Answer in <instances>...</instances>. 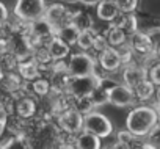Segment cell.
Listing matches in <instances>:
<instances>
[{"mask_svg": "<svg viewBox=\"0 0 160 149\" xmlns=\"http://www.w3.org/2000/svg\"><path fill=\"white\" fill-rule=\"evenodd\" d=\"M157 122L158 118L155 108L154 105H148V104L133 105L126 116V129L141 138H144Z\"/></svg>", "mask_w": 160, "mask_h": 149, "instance_id": "cell-1", "label": "cell"}, {"mask_svg": "<svg viewBox=\"0 0 160 149\" xmlns=\"http://www.w3.org/2000/svg\"><path fill=\"white\" fill-rule=\"evenodd\" d=\"M83 130L99 137V138H108L115 132V126L110 121L108 116L101 113L98 108L83 115Z\"/></svg>", "mask_w": 160, "mask_h": 149, "instance_id": "cell-2", "label": "cell"}, {"mask_svg": "<svg viewBox=\"0 0 160 149\" xmlns=\"http://www.w3.org/2000/svg\"><path fill=\"white\" fill-rule=\"evenodd\" d=\"M96 67H98V61L90 52H77L69 55L68 72L71 74V77L90 76V74L96 72Z\"/></svg>", "mask_w": 160, "mask_h": 149, "instance_id": "cell-3", "label": "cell"}, {"mask_svg": "<svg viewBox=\"0 0 160 149\" xmlns=\"http://www.w3.org/2000/svg\"><path fill=\"white\" fill-rule=\"evenodd\" d=\"M55 124L60 132L75 137L78 132L83 130V115L77 108L71 107L55 116Z\"/></svg>", "mask_w": 160, "mask_h": 149, "instance_id": "cell-4", "label": "cell"}, {"mask_svg": "<svg viewBox=\"0 0 160 149\" xmlns=\"http://www.w3.org/2000/svg\"><path fill=\"white\" fill-rule=\"evenodd\" d=\"M46 7V0H16L13 14L25 22H33L44 17Z\"/></svg>", "mask_w": 160, "mask_h": 149, "instance_id": "cell-5", "label": "cell"}, {"mask_svg": "<svg viewBox=\"0 0 160 149\" xmlns=\"http://www.w3.org/2000/svg\"><path fill=\"white\" fill-rule=\"evenodd\" d=\"M99 85V76L90 74V76H80V77H71L68 85V94L74 99L77 97H87L90 96L94 88Z\"/></svg>", "mask_w": 160, "mask_h": 149, "instance_id": "cell-6", "label": "cell"}, {"mask_svg": "<svg viewBox=\"0 0 160 149\" xmlns=\"http://www.w3.org/2000/svg\"><path fill=\"white\" fill-rule=\"evenodd\" d=\"M127 44L132 49V52L135 53V57L143 58V61L146 58L155 55V47L152 46V42L144 30H137L135 33H132L127 39Z\"/></svg>", "mask_w": 160, "mask_h": 149, "instance_id": "cell-7", "label": "cell"}, {"mask_svg": "<svg viewBox=\"0 0 160 149\" xmlns=\"http://www.w3.org/2000/svg\"><path fill=\"white\" fill-rule=\"evenodd\" d=\"M137 97L133 94V90L124 85L122 82L116 83L108 91V104L118 107V108H129L137 105Z\"/></svg>", "mask_w": 160, "mask_h": 149, "instance_id": "cell-8", "label": "cell"}, {"mask_svg": "<svg viewBox=\"0 0 160 149\" xmlns=\"http://www.w3.org/2000/svg\"><path fill=\"white\" fill-rule=\"evenodd\" d=\"M44 19L57 30L58 27L71 22V19H72V8L69 5H66V3L55 2V3L46 7Z\"/></svg>", "mask_w": 160, "mask_h": 149, "instance_id": "cell-9", "label": "cell"}, {"mask_svg": "<svg viewBox=\"0 0 160 149\" xmlns=\"http://www.w3.org/2000/svg\"><path fill=\"white\" fill-rule=\"evenodd\" d=\"M96 61H98V67L105 74H115L122 69V60H121L119 50L112 46L104 49L96 57Z\"/></svg>", "mask_w": 160, "mask_h": 149, "instance_id": "cell-10", "label": "cell"}, {"mask_svg": "<svg viewBox=\"0 0 160 149\" xmlns=\"http://www.w3.org/2000/svg\"><path fill=\"white\" fill-rule=\"evenodd\" d=\"M148 79V69L146 66H143L141 63H130L122 66L121 69V82L124 85H127L129 88L137 87L140 82Z\"/></svg>", "mask_w": 160, "mask_h": 149, "instance_id": "cell-11", "label": "cell"}, {"mask_svg": "<svg viewBox=\"0 0 160 149\" xmlns=\"http://www.w3.org/2000/svg\"><path fill=\"white\" fill-rule=\"evenodd\" d=\"M38 112V104L32 94H27L21 91L14 97V113L24 119H32L36 116Z\"/></svg>", "mask_w": 160, "mask_h": 149, "instance_id": "cell-12", "label": "cell"}, {"mask_svg": "<svg viewBox=\"0 0 160 149\" xmlns=\"http://www.w3.org/2000/svg\"><path fill=\"white\" fill-rule=\"evenodd\" d=\"M24 85L28 88L27 91L24 90V93L32 94L33 97L46 99V97H49L50 93H52L50 80H49V77H46V76H39L38 79H35V80H32V82H24Z\"/></svg>", "mask_w": 160, "mask_h": 149, "instance_id": "cell-13", "label": "cell"}, {"mask_svg": "<svg viewBox=\"0 0 160 149\" xmlns=\"http://www.w3.org/2000/svg\"><path fill=\"white\" fill-rule=\"evenodd\" d=\"M46 49L50 55V58L53 61H58V60H66L69 55H71V46H68L66 42H63L58 36H52L47 42H46Z\"/></svg>", "mask_w": 160, "mask_h": 149, "instance_id": "cell-14", "label": "cell"}, {"mask_svg": "<svg viewBox=\"0 0 160 149\" xmlns=\"http://www.w3.org/2000/svg\"><path fill=\"white\" fill-rule=\"evenodd\" d=\"M119 8L115 0H99L96 5V14L104 22H113L119 16Z\"/></svg>", "mask_w": 160, "mask_h": 149, "instance_id": "cell-15", "label": "cell"}, {"mask_svg": "<svg viewBox=\"0 0 160 149\" xmlns=\"http://www.w3.org/2000/svg\"><path fill=\"white\" fill-rule=\"evenodd\" d=\"M101 140L102 138H99L87 130H82L74 137V149H101L102 147Z\"/></svg>", "mask_w": 160, "mask_h": 149, "instance_id": "cell-16", "label": "cell"}, {"mask_svg": "<svg viewBox=\"0 0 160 149\" xmlns=\"http://www.w3.org/2000/svg\"><path fill=\"white\" fill-rule=\"evenodd\" d=\"M104 36H105L108 46H112V47H121L129 39V35L122 28H119L118 25H115V24H110L107 27V30L104 32Z\"/></svg>", "mask_w": 160, "mask_h": 149, "instance_id": "cell-17", "label": "cell"}, {"mask_svg": "<svg viewBox=\"0 0 160 149\" xmlns=\"http://www.w3.org/2000/svg\"><path fill=\"white\" fill-rule=\"evenodd\" d=\"M115 25H118L119 28H122L129 36L132 33H135L137 30H140V25H138V17L135 16V13H119V16L112 22Z\"/></svg>", "mask_w": 160, "mask_h": 149, "instance_id": "cell-18", "label": "cell"}, {"mask_svg": "<svg viewBox=\"0 0 160 149\" xmlns=\"http://www.w3.org/2000/svg\"><path fill=\"white\" fill-rule=\"evenodd\" d=\"M30 32H32L33 35H36L38 38L44 39L46 42L55 35V28H53L44 17H39V19L30 22Z\"/></svg>", "mask_w": 160, "mask_h": 149, "instance_id": "cell-19", "label": "cell"}, {"mask_svg": "<svg viewBox=\"0 0 160 149\" xmlns=\"http://www.w3.org/2000/svg\"><path fill=\"white\" fill-rule=\"evenodd\" d=\"M71 22L80 30V32H85V30H94V19L90 13H87L85 10H74L72 8V19Z\"/></svg>", "mask_w": 160, "mask_h": 149, "instance_id": "cell-20", "label": "cell"}, {"mask_svg": "<svg viewBox=\"0 0 160 149\" xmlns=\"http://www.w3.org/2000/svg\"><path fill=\"white\" fill-rule=\"evenodd\" d=\"M78 33H80V30L72 24V22H69V24H64V25H61V27H58L57 30H55V36H58L63 42H66L68 46H75V42H77V38H78Z\"/></svg>", "mask_w": 160, "mask_h": 149, "instance_id": "cell-21", "label": "cell"}, {"mask_svg": "<svg viewBox=\"0 0 160 149\" xmlns=\"http://www.w3.org/2000/svg\"><path fill=\"white\" fill-rule=\"evenodd\" d=\"M132 90H133V94H135V97H137L138 102H148V101L154 99V94H155V85L149 79L140 82Z\"/></svg>", "mask_w": 160, "mask_h": 149, "instance_id": "cell-22", "label": "cell"}, {"mask_svg": "<svg viewBox=\"0 0 160 149\" xmlns=\"http://www.w3.org/2000/svg\"><path fill=\"white\" fill-rule=\"evenodd\" d=\"M2 149H32V144L25 135H11L2 143Z\"/></svg>", "mask_w": 160, "mask_h": 149, "instance_id": "cell-23", "label": "cell"}, {"mask_svg": "<svg viewBox=\"0 0 160 149\" xmlns=\"http://www.w3.org/2000/svg\"><path fill=\"white\" fill-rule=\"evenodd\" d=\"M94 38H96V30H85V32H80L75 46H77L78 49H82L83 52H90L91 47H93Z\"/></svg>", "mask_w": 160, "mask_h": 149, "instance_id": "cell-24", "label": "cell"}, {"mask_svg": "<svg viewBox=\"0 0 160 149\" xmlns=\"http://www.w3.org/2000/svg\"><path fill=\"white\" fill-rule=\"evenodd\" d=\"M108 91H110V90L99 82V85H98V87L94 88V91L90 94V97H91V101H93V104H94L96 108H99V107L108 104Z\"/></svg>", "mask_w": 160, "mask_h": 149, "instance_id": "cell-25", "label": "cell"}, {"mask_svg": "<svg viewBox=\"0 0 160 149\" xmlns=\"http://www.w3.org/2000/svg\"><path fill=\"white\" fill-rule=\"evenodd\" d=\"M72 99H74V97H72ZM74 108H77L82 115H87V113H90V112L96 110V107H94V104H93V101H91V97H90V96L74 99Z\"/></svg>", "mask_w": 160, "mask_h": 149, "instance_id": "cell-26", "label": "cell"}, {"mask_svg": "<svg viewBox=\"0 0 160 149\" xmlns=\"http://www.w3.org/2000/svg\"><path fill=\"white\" fill-rule=\"evenodd\" d=\"M144 141L151 146H154L155 149H160V121L149 130V133L144 137Z\"/></svg>", "mask_w": 160, "mask_h": 149, "instance_id": "cell-27", "label": "cell"}, {"mask_svg": "<svg viewBox=\"0 0 160 149\" xmlns=\"http://www.w3.org/2000/svg\"><path fill=\"white\" fill-rule=\"evenodd\" d=\"M146 69H148V79H149L155 87H158V85H160V60H155V61L151 63Z\"/></svg>", "mask_w": 160, "mask_h": 149, "instance_id": "cell-28", "label": "cell"}, {"mask_svg": "<svg viewBox=\"0 0 160 149\" xmlns=\"http://www.w3.org/2000/svg\"><path fill=\"white\" fill-rule=\"evenodd\" d=\"M119 11L122 13H135L138 5H140V0H115Z\"/></svg>", "mask_w": 160, "mask_h": 149, "instance_id": "cell-29", "label": "cell"}, {"mask_svg": "<svg viewBox=\"0 0 160 149\" xmlns=\"http://www.w3.org/2000/svg\"><path fill=\"white\" fill-rule=\"evenodd\" d=\"M144 32L148 33V36H149V39H151L152 46H154V47H157V46L160 44V25L151 27V28H148V30H144Z\"/></svg>", "mask_w": 160, "mask_h": 149, "instance_id": "cell-30", "label": "cell"}, {"mask_svg": "<svg viewBox=\"0 0 160 149\" xmlns=\"http://www.w3.org/2000/svg\"><path fill=\"white\" fill-rule=\"evenodd\" d=\"M7 116H8L7 108L0 104V137H2L3 132L7 130Z\"/></svg>", "mask_w": 160, "mask_h": 149, "instance_id": "cell-31", "label": "cell"}, {"mask_svg": "<svg viewBox=\"0 0 160 149\" xmlns=\"http://www.w3.org/2000/svg\"><path fill=\"white\" fill-rule=\"evenodd\" d=\"M8 17H10V11H8V8L5 7V3L0 2V25L5 24Z\"/></svg>", "mask_w": 160, "mask_h": 149, "instance_id": "cell-32", "label": "cell"}, {"mask_svg": "<svg viewBox=\"0 0 160 149\" xmlns=\"http://www.w3.org/2000/svg\"><path fill=\"white\" fill-rule=\"evenodd\" d=\"M108 149H130V146L122 143V141H119V140H115L113 143L108 144Z\"/></svg>", "mask_w": 160, "mask_h": 149, "instance_id": "cell-33", "label": "cell"}, {"mask_svg": "<svg viewBox=\"0 0 160 149\" xmlns=\"http://www.w3.org/2000/svg\"><path fill=\"white\" fill-rule=\"evenodd\" d=\"M99 0H78V3L82 5H87V7H96Z\"/></svg>", "mask_w": 160, "mask_h": 149, "instance_id": "cell-34", "label": "cell"}, {"mask_svg": "<svg viewBox=\"0 0 160 149\" xmlns=\"http://www.w3.org/2000/svg\"><path fill=\"white\" fill-rule=\"evenodd\" d=\"M154 102H160V85L155 87V94H154Z\"/></svg>", "mask_w": 160, "mask_h": 149, "instance_id": "cell-35", "label": "cell"}, {"mask_svg": "<svg viewBox=\"0 0 160 149\" xmlns=\"http://www.w3.org/2000/svg\"><path fill=\"white\" fill-rule=\"evenodd\" d=\"M152 105H154V108H155V113H157V118H158V121H160V102H154Z\"/></svg>", "mask_w": 160, "mask_h": 149, "instance_id": "cell-36", "label": "cell"}, {"mask_svg": "<svg viewBox=\"0 0 160 149\" xmlns=\"http://www.w3.org/2000/svg\"><path fill=\"white\" fill-rule=\"evenodd\" d=\"M138 149H155V147H154V146H151V144H148V143L144 141V144H143L141 147H138Z\"/></svg>", "mask_w": 160, "mask_h": 149, "instance_id": "cell-37", "label": "cell"}, {"mask_svg": "<svg viewBox=\"0 0 160 149\" xmlns=\"http://www.w3.org/2000/svg\"><path fill=\"white\" fill-rule=\"evenodd\" d=\"M155 57H157V58L160 60V44H158V46L155 47Z\"/></svg>", "mask_w": 160, "mask_h": 149, "instance_id": "cell-38", "label": "cell"}, {"mask_svg": "<svg viewBox=\"0 0 160 149\" xmlns=\"http://www.w3.org/2000/svg\"><path fill=\"white\" fill-rule=\"evenodd\" d=\"M101 149H108V146H105V147H101Z\"/></svg>", "mask_w": 160, "mask_h": 149, "instance_id": "cell-39", "label": "cell"}, {"mask_svg": "<svg viewBox=\"0 0 160 149\" xmlns=\"http://www.w3.org/2000/svg\"><path fill=\"white\" fill-rule=\"evenodd\" d=\"M0 149H2V144H0Z\"/></svg>", "mask_w": 160, "mask_h": 149, "instance_id": "cell-40", "label": "cell"}]
</instances>
